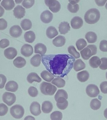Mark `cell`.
I'll use <instances>...</instances> for the list:
<instances>
[{"label": "cell", "mask_w": 107, "mask_h": 120, "mask_svg": "<svg viewBox=\"0 0 107 120\" xmlns=\"http://www.w3.org/2000/svg\"><path fill=\"white\" fill-rule=\"evenodd\" d=\"M100 88L101 92L104 94H107V81H104L100 83Z\"/></svg>", "instance_id": "obj_49"}, {"label": "cell", "mask_w": 107, "mask_h": 120, "mask_svg": "<svg viewBox=\"0 0 107 120\" xmlns=\"http://www.w3.org/2000/svg\"><path fill=\"white\" fill-rule=\"evenodd\" d=\"M7 81L5 76L2 74H0V89H3Z\"/></svg>", "instance_id": "obj_47"}, {"label": "cell", "mask_w": 107, "mask_h": 120, "mask_svg": "<svg viewBox=\"0 0 107 120\" xmlns=\"http://www.w3.org/2000/svg\"><path fill=\"white\" fill-rule=\"evenodd\" d=\"M53 105L50 101H45L42 103V110L44 113H49L52 111Z\"/></svg>", "instance_id": "obj_18"}, {"label": "cell", "mask_w": 107, "mask_h": 120, "mask_svg": "<svg viewBox=\"0 0 107 120\" xmlns=\"http://www.w3.org/2000/svg\"><path fill=\"white\" fill-rule=\"evenodd\" d=\"M27 80L28 82L30 83H32L34 81L39 83L42 81L41 78L37 73L34 72L30 73L27 76Z\"/></svg>", "instance_id": "obj_22"}, {"label": "cell", "mask_w": 107, "mask_h": 120, "mask_svg": "<svg viewBox=\"0 0 107 120\" xmlns=\"http://www.w3.org/2000/svg\"><path fill=\"white\" fill-rule=\"evenodd\" d=\"M3 101L8 106L13 105L15 102L16 96L15 94L5 92L3 94Z\"/></svg>", "instance_id": "obj_7"}, {"label": "cell", "mask_w": 107, "mask_h": 120, "mask_svg": "<svg viewBox=\"0 0 107 120\" xmlns=\"http://www.w3.org/2000/svg\"><path fill=\"white\" fill-rule=\"evenodd\" d=\"M60 97H64L66 99H68V94L65 90L63 89L58 90L54 96V99L55 101H57L58 98Z\"/></svg>", "instance_id": "obj_36"}, {"label": "cell", "mask_w": 107, "mask_h": 120, "mask_svg": "<svg viewBox=\"0 0 107 120\" xmlns=\"http://www.w3.org/2000/svg\"><path fill=\"white\" fill-rule=\"evenodd\" d=\"M71 27L75 30L81 28L83 24V20L80 17L75 16L70 21Z\"/></svg>", "instance_id": "obj_12"}, {"label": "cell", "mask_w": 107, "mask_h": 120, "mask_svg": "<svg viewBox=\"0 0 107 120\" xmlns=\"http://www.w3.org/2000/svg\"><path fill=\"white\" fill-rule=\"evenodd\" d=\"M105 8H106V9L107 10V4H106V5H105Z\"/></svg>", "instance_id": "obj_56"}, {"label": "cell", "mask_w": 107, "mask_h": 120, "mask_svg": "<svg viewBox=\"0 0 107 120\" xmlns=\"http://www.w3.org/2000/svg\"><path fill=\"white\" fill-rule=\"evenodd\" d=\"M107 0H95L96 4L99 6H104Z\"/></svg>", "instance_id": "obj_50"}, {"label": "cell", "mask_w": 107, "mask_h": 120, "mask_svg": "<svg viewBox=\"0 0 107 120\" xmlns=\"http://www.w3.org/2000/svg\"><path fill=\"white\" fill-rule=\"evenodd\" d=\"M99 49L101 51L107 52V41L102 40L100 42L99 46Z\"/></svg>", "instance_id": "obj_44"}, {"label": "cell", "mask_w": 107, "mask_h": 120, "mask_svg": "<svg viewBox=\"0 0 107 120\" xmlns=\"http://www.w3.org/2000/svg\"><path fill=\"white\" fill-rule=\"evenodd\" d=\"M102 61V64L99 66V68L103 70L107 69V58H103L100 60Z\"/></svg>", "instance_id": "obj_45"}, {"label": "cell", "mask_w": 107, "mask_h": 120, "mask_svg": "<svg viewBox=\"0 0 107 120\" xmlns=\"http://www.w3.org/2000/svg\"><path fill=\"white\" fill-rule=\"evenodd\" d=\"M4 13V9L0 5V17L2 16Z\"/></svg>", "instance_id": "obj_52"}, {"label": "cell", "mask_w": 107, "mask_h": 120, "mask_svg": "<svg viewBox=\"0 0 107 120\" xmlns=\"http://www.w3.org/2000/svg\"><path fill=\"white\" fill-rule=\"evenodd\" d=\"M65 37L62 35L58 36L52 41L53 44L56 47L63 46L65 45Z\"/></svg>", "instance_id": "obj_17"}, {"label": "cell", "mask_w": 107, "mask_h": 120, "mask_svg": "<svg viewBox=\"0 0 107 120\" xmlns=\"http://www.w3.org/2000/svg\"><path fill=\"white\" fill-rule=\"evenodd\" d=\"M100 18V12L96 8L89 9L84 15L85 22L89 24H94L96 23L99 20Z\"/></svg>", "instance_id": "obj_2"}, {"label": "cell", "mask_w": 107, "mask_h": 120, "mask_svg": "<svg viewBox=\"0 0 107 120\" xmlns=\"http://www.w3.org/2000/svg\"><path fill=\"white\" fill-rule=\"evenodd\" d=\"M51 119L52 120H61L63 118V114L61 112L55 111L52 112L50 116Z\"/></svg>", "instance_id": "obj_39"}, {"label": "cell", "mask_w": 107, "mask_h": 120, "mask_svg": "<svg viewBox=\"0 0 107 120\" xmlns=\"http://www.w3.org/2000/svg\"><path fill=\"white\" fill-rule=\"evenodd\" d=\"M46 34L49 38L52 39L58 35V33L55 27L50 26L47 29Z\"/></svg>", "instance_id": "obj_27"}, {"label": "cell", "mask_w": 107, "mask_h": 120, "mask_svg": "<svg viewBox=\"0 0 107 120\" xmlns=\"http://www.w3.org/2000/svg\"><path fill=\"white\" fill-rule=\"evenodd\" d=\"M13 63L14 65L16 67L21 68L25 66L26 64V62L24 58L19 56L14 60Z\"/></svg>", "instance_id": "obj_24"}, {"label": "cell", "mask_w": 107, "mask_h": 120, "mask_svg": "<svg viewBox=\"0 0 107 120\" xmlns=\"http://www.w3.org/2000/svg\"><path fill=\"white\" fill-rule=\"evenodd\" d=\"M28 93L31 97H35L38 95V91L36 88L34 86H31L28 89Z\"/></svg>", "instance_id": "obj_41"}, {"label": "cell", "mask_w": 107, "mask_h": 120, "mask_svg": "<svg viewBox=\"0 0 107 120\" xmlns=\"http://www.w3.org/2000/svg\"><path fill=\"white\" fill-rule=\"evenodd\" d=\"M14 15L18 19H21L25 15V9L22 6L18 5L13 10Z\"/></svg>", "instance_id": "obj_13"}, {"label": "cell", "mask_w": 107, "mask_h": 120, "mask_svg": "<svg viewBox=\"0 0 107 120\" xmlns=\"http://www.w3.org/2000/svg\"><path fill=\"white\" fill-rule=\"evenodd\" d=\"M33 49L31 45L25 44L23 45L21 49V53L26 57H29L33 54Z\"/></svg>", "instance_id": "obj_10"}, {"label": "cell", "mask_w": 107, "mask_h": 120, "mask_svg": "<svg viewBox=\"0 0 107 120\" xmlns=\"http://www.w3.org/2000/svg\"><path fill=\"white\" fill-rule=\"evenodd\" d=\"M86 92L87 95L91 97H96L99 93V90L96 85L90 84L86 87Z\"/></svg>", "instance_id": "obj_8"}, {"label": "cell", "mask_w": 107, "mask_h": 120, "mask_svg": "<svg viewBox=\"0 0 107 120\" xmlns=\"http://www.w3.org/2000/svg\"><path fill=\"white\" fill-rule=\"evenodd\" d=\"M40 75L44 80L49 82H51L54 78V75L46 70L42 71L40 74Z\"/></svg>", "instance_id": "obj_32"}, {"label": "cell", "mask_w": 107, "mask_h": 120, "mask_svg": "<svg viewBox=\"0 0 107 120\" xmlns=\"http://www.w3.org/2000/svg\"><path fill=\"white\" fill-rule=\"evenodd\" d=\"M5 56L9 60H13L17 55V51L15 48L9 47L5 50Z\"/></svg>", "instance_id": "obj_15"}, {"label": "cell", "mask_w": 107, "mask_h": 120, "mask_svg": "<svg viewBox=\"0 0 107 120\" xmlns=\"http://www.w3.org/2000/svg\"><path fill=\"white\" fill-rule=\"evenodd\" d=\"M67 8L69 12L72 13H76L79 9V6L77 4H72L69 3L67 5Z\"/></svg>", "instance_id": "obj_40"}, {"label": "cell", "mask_w": 107, "mask_h": 120, "mask_svg": "<svg viewBox=\"0 0 107 120\" xmlns=\"http://www.w3.org/2000/svg\"><path fill=\"white\" fill-rule=\"evenodd\" d=\"M23 0H15V2L17 4H19L22 2Z\"/></svg>", "instance_id": "obj_55"}, {"label": "cell", "mask_w": 107, "mask_h": 120, "mask_svg": "<svg viewBox=\"0 0 107 120\" xmlns=\"http://www.w3.org/2000/svg\"><path fill=\"white\" fill-rule=\"evenodd\" d=\"M35 0H23L22 4L26 8H30L34 4Z\"/></svg>", "instance_id": "obj_42"}, {"label": "cell", "mask_w": 107, "mask_h": 120, "mask_svg": "<svg viewBox=\"0 0 107 120\" xmlns=\"http://www.w3.org/2000/svg\"><path fill=\"white\" fill-rule=\"evenodd\" d=\"M34 53H39L41 55H43L46 53L47 48L45 45L42 43H38L34 46Z\"/></svg>", "instance_id": "obj_19"}, {"label": "cell", "mask_w": 107, "mask_h": 120, "mask_svg": "<svg viewBox=\"0 0 107 120\" xmlns=\"http://www.w3.org/2000/svg\"><path fill=\"white\" fill-rule=\"evenodd\" d=\"M97 48L95 45H89L80 51L81 57L84 60H89L91 56L96 54Z\"/></svg>", "instance_id": "obj_4"}, {"label": "cell", "mask_w": 107, "mask_h": 120, "mask_svg": "<svg viewBox=\"0 0 107 120\" xmlns=\"http://www.w3.org/2000/svg\"><path fill=\"white\" fill-rule=\"evenodd\" d=\"M85 37L89 43H94L96 42L97 39L96 34L93 32H88L85 34Z\"/></svg>", "instance_id": "obj_31"}, {"label": "cell", "mask_w": 107, "mask_h": 120, "mask_svg": "<svg viewBox=\"0 0 107 120\" xmlns=\"http://www.w3.org/2000/svg\"><path fill=\"white\" fill-rule=\"evenodd\" d=\"M10 113L14 118L20 119L23 117L24 113V109L22 106L16 105L10 108Z\"/></svg>", "instance_id": "obj_5"}, {"label": "cell", "mask_w": 107, "mask_h": 120, "mask_svg": "<svg viewBox=\"0 0 107 120\" xmlns=\"http://www.w3.org/2000/svg\"><path fill=\"white\" fill-rule=\"evenodd\" d=\"M20 25L24 31L30 30L32 27L31 22L28 19L23 20L21 22Z\"/></svg>", "instance_id": "obj_34"}, {"label": "cell", "mask_w": 107, "mask_h": 120, "mask_svg": "<svg viewBox=\"0 0 107 120\" xmlns=\"http://www.w3.org/2000/svg\"><path fill=\"white\" fill-rule=\"evenodd\" d=\"M68 52L76 59H78L80 57V53L77 51L74 46H69L68 48Z\"/></svg>", "instance_id": "obj_38"}, {"label": "cell", "mask_w": 107, "mask_h": 120, "mask_svg": "<svg viewBox=\"0 0 107 120\" xmlns=\"http://www.w3.org/2000/svg\"><path fill=\"white\" fill-rule=\"evenodd\" d=\"M1 5L7 10H10L15 6V4L13 0H3Z\"/></svg>", "instance_id": "obj_26"}, {"label": "cell", "mask_w": 107, "mask_h": 120, "mask_svg": "<svg viewBox=\"0 0 107 120\" xmlns=\"http://www.w3.org/2000/svg\"><path fill=\"white\" fill-rule=\"evenodd\" d=\"M8 108L3 103L0 104V116H3L7 113Z\"/></svg>", "instance_id": "obj_43"}, {"label": "cell", "mask_w": 107, "mask_h": 120, "mask_svg": "<svg viewBox=\"0 0 107 120\" xmlns=\"http://www.w3.org/2000/svg\"><path fill=\"white\" fill-rule=\"evenodd\" d=\"M75 59L68 54H49L42 56V62L46 69L55 77L63 78L73 68Z\"/></svg>", "instance_id": "obj_1"}, {"label": "cell", "mask_w": 107, "mask_h": 120, "mask_svg": "<svg viewBox=\"0 0 107 120\" xmlns=\"http://www.w3.org/2000/svg\"><path fill=\"white\" fill-rule=\"evenodd\" d=\"M7 22L4 19L2 18L0 19V30H2L6 29L7 27Z\"/></svg>", "instance_id": "obj_48"}, {"label": "cell", "mask_w": 107, "mask_h": 120, "mask_svg": "<svg viewBox=\"0 0 107 120\" xmlns=\"http://www.w3.org/2000/svg\"><path fill=\"white\" fill-rule=\"evenodd\" d=\"M41 93L46 95H53L57 90V88L51 83L43 82L40 85Z\"/></svg>", "instance_id": "obj_3"}, {"label": "cell", "mask_w": 107, "mask_h": 120, "mask_svg": "<svg viewBox=\"0 0 107 120\" xmlns=\"http://www.w3.org/2000/svg\"><path fill=\"white\" fill-rule=\"evenodd\" d=\"M1 1V0H0V2Z\"/></svg>", "instance_id": "obj_58"}, {"label": "cell", "mask_w": 107, "mask_h": 120, "mask_svg": "<svg viewBox=\"0 0 107 120\" xmlns=\"http://www.w3.org/2000/svg\"><path fill=\"white\" fill-rule=\"evenodd\" d=\"M87 45L86 41L83 38H80L77 40L76 43V46L79 51L82 50Z\"/></svg>", "instance_id": "obj_37"}, {"label": "cell", "mask_w": 107, "mask_h": 120, "mask_svg": "<svg viewBox=\"0 0 107 120\" xmlns=\"http://www.w3.org/2000/svg\"><path fill=\"white\" fill-rule=\"evenodd\" d=\"M56 105L58 109L64 110L67 108L68 105V101L64 97H60L58 98L57 101Z\"/></svg>", "instance_id": "obj_16"}, {"label": "cell", "mask_w": 107, "mask_h": 120, "mask_svg": "<svg viewBox=\"0 0 107 120\" xmlns=\"http://www.w3.org/2000/svg\"><path fill=\"white\" fill-rule=\"evenodd\" d=\"M73 67L74 70L77 72L84 69L86 67V65L82 60L80 59L76 60V61L74 62Z\"/></svg>", "instance_id": "obj_25"}, {"label": "cell", "mask_w": 107, "mask_h": 120, "mask_svg": "<svg viewBox=\"0 0 107 120\" xmlns=\"http://www.w3.org/2000/svg\"><path fill=\"white\" fill-rule=\"evenodd\" d=\"M104 115L105 118L107 119V108L104 110Z\"/></svg>", "instance_id": "obj_54"}, {"label": "cell", "mask_w": 107, "mask_h": 120, "mask_svg": "<svg viewBox=\"0 0 107 120\" xmlns=\"http://www.w3.org/2000/svg\"><path fill=\"white\" fill-rule=\"evenodd\" d=\"M51 83L58 88H61L65 86L66 82L63 79L58 77L54 79L52 81Z\"/></svg>", "instance_id": "obj_33"}, {"label": "cell", "mask_w": 107, "mask_h": 120, "mask_svg": "<svg viewBox=\"0 0 107 120\" xmlns=\"http://www.w3.org/2000/svg\"><path fill=\"white\" fill-rule=\"evenodd\" d=\"M31 113L35 116H38L41 113L40 105L36 101H34L31 104L30 106Z\"/></svg>", "instance_id": "obj_11"}, {"label": "cell", "mask_w": 107, "mask_h": 120, "mask_svg": "<svg viewBox=\"0 0 107 120\" xmlns=\"http://www.w3.org/2000/svg\"><path fill=\"white\" fill-rule=\"evenodd\" d=\"M41 57L38 54L34 55L30 60L31 64L34 67H38L41 64Z\"/></svg>", "instance_id": "obj_30"}, {"label": "cell", "mask_w": 107, "mask_h": 120, "mask_svg": "<svg viewBox=\"0 0 107 120\" xmlns=\"http://www.w3.org/2000/svg\"><path fill=\"white\" fill-rule=\"evenodd\" d=\"M101 106V102L97 98L93 99L90 103V107L94 110L99 109Z\"/></svg>", "instance_id": "obj_35"}, {"label": "cell", "mask_w": 107, "mask_h": 120, "mask_svg": "<svg viewBox=\"0 0 107 120\" xmlns=\"http://www.w3.org/2000/svg\"><path fill=\"white\" fill-rule=\"evenodd\" d=\"M45 3L46 5L49 7L50 10L53 13H57L61 9V4L57 0H45Z\"/></svg>", "instance_id": "obj_6"}, {"label": "cell", "mask_w": 107, "mask_h": 120, "mask_svg": "<svg viewBox=\"0 0 107 120\" xmlns=\"http://www.w3.org/2000/svg\"><path fill=\"white\" fill-rule=\"evenodd\" d=\"M24 37L26 42L29 43H32L35 40V34L33 31H29L26 32L24 34Z\"/></svg>", "instance_id": "obj_28"}, {"label": "cell", "mask_w": 107, "mask_h": 120, "mask_svg": "<svg viewBox=\"0 0 107 120\" xmlns=\"http://www.w3.org/2000/svg\"><path fill=\"white\" fill-rule=\"evenodd\" d=\"M53 17V15L50 11L46 10L41 13L40 19L41 21L44 23H48L52 21Z\"/></svg>", "instance_id": "obj_9"}, {"label": "cell", "mask_w": 107, "mask_h": 120, "mask_svg": "<svg viewBox=\"0 0 107 120\" xmlns=\"http://www.w3.org/2000/svg\"><path fill=\"white\" fill-rule=\"evenodd\" d=\"M18 85L16 82L14 81H10L7 83L5 86L7 91L11 92H15L17 90Z\"/></svg>", "instance_id": "obj_20"}, {"label": "cell", "mask_w": 107, "mask_h": 120, "mask_svg": "<svg viewBox=\"0 0 107 120\" xmlns=\"http://www.w3.org/2000/svg\"><path fill=\"white\" fill-rule=\"evenodd\" d=\"M106 78H107V73H106Z\"/></svg>", "instance_id": "obj_57"}, {"label": "cell", "mask_w": 107, "mask_h": 120, "mask_svg": "<svg viewBox=\"0 0 107 120\" xmlns=\"http://www.w3.org/2000/svg\"><path fill=\"white\" fill-rule=\"evenodd\" d=\"M77 77L79 81L81 82H84L89 79V74L86 70H83L78 73Z\"/></svg>", "instance_id": "obj_23"}, {"label": "cell", "mask_w": 107, "mask_h": 120, "mask_svg": "<svg viewBox=\"0 0 107 120\" xmlns=\"http://www.w3.org/2000/svg\"><path fill=\"white\" fill-rule=\"evenodd\" d=\"M9 45V41L8 39H3L0 41V48H1L4 49L8 47Z\"/></svg>", "instance_id": "obj_46"}, {"label": "cell", "mask_w": 107, "mask_h": 120, "mask_svg": "<svg viewBox=\"0 0 107 120\" xmlns=\"http://www.w3.org/2000/svg\"><path fill=\"white\" fill-rule=\"evenodd\" d=\"M24 120H35V119L32 116H28L25 117Z\"/></svg>", "instance_id": "obj_53"}, {"label": "cell", "mask_w": 107, "mask_h": 120, "mask_svg": "<svg viewBox=\"0 0 107 120\" xmlns=\"http://www.w3.org/2000/svg\"><path fill=\"white\" fill-rule=\"evenodd\" d=\"M70 3L72 4H76L78 3L80 0H68Z\"/></svg>", "instance_id": "obj_51"}, {"label": "cell", "mask_w": 107, "mask_h": 120, "mask_svg": "<svg viewBox=\"0 0 107 120\" xmlns=\"http://www.w3.org/2000/svg\"><path fill=\"white\" fill-rule=\"evenodd\" d=\"M89 64L90 66L93 68H97L101 64V60L97 56H93L89 60Z\"/></svg>", "instance_id": "obj_29"}, {"label": "cell", "mask_w": 107, "mask_h": 120, "mask_svg": "<svg viewBox=\"0 0 107 120\" xmlns=\"http://www.w3.org/2000/svg\"><path fill=\"white\" fill-rule=\"evenodd\" d=\"M59 31L61 34H66L70 30L69 23L66 22H61L59 25Z\"/></svg>", "instance_id": "obj_21"}, {"label": "cell", "mask_w": 107, "mask_h": 120, "mask_svg": "<svg viewBox=\"0 0 107 120\" xmlns=\"http://www.w3.org/2000/svg\"><path fill=\"white\" fill-rule=\"evenodd\" d=\"M9 33L11 36L15 38H17L21 35L22 30L19 25H14L10 28Z\"/></svg>", "instance_id": "obj_14"}]
</instances>
